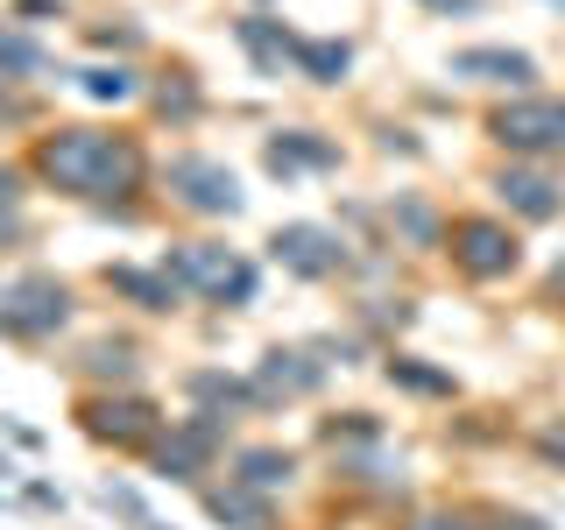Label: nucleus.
Masks as SVG:
<instances>
[{"instance_id":"nucleus-1","label":"nucleus","mask_w":565,"mask_h":530,"mask_svg":"<svg viewBox=\"0 0 565 530\" xmlns=\"http://www.w3.org/2000/svg\"><path fill=\"white\" fill-rule=\"evenodd\" d=\"M35 170L57 191H71V199H128V191H141V177H149V163H141V149L128 135H99V128L43 135Z\"/></svg>"},{"instance_id":"nucleus-2","label":"nucleus","mask_w":565,"mask_h":530,"mask_svg":"<svg viewBox=\"0 0 565 530\" xmlns=\"http://www.w3.org/2000/svg\"><path fill=\"white\" fill-rule=\"evenodd\" d=\"M163 276L184 283V290H205V297H234V305H247L255 297V262H241L234 247H212V241H184L163 255Z\"/></svg>"},{"instance_id":"nucleus-3","label":"nucleus","mask_w":565,"mask_h":530,"mask_svg":"<svg viewBox=\"0 0 565 530\" xmlns=\"http://www.w3.org/2000/svg\"><path fill=\"white\" fill-rule=\"evenodd\" d=\"M488 135L516 156H565V99H509L488 114Z\"/></svg>"},{"instance_id":"nucleus-4","label":"nucleus","mask_w":565,"mask_h":530,"mask_svg":"<svg viewBox=\"0 0 565 530\" xmlns=\"http://www.w3.org/2000/svg\"><path fill=\"white\" fill-rule=\"evenodd\" d=\"M71 318V290L57 276H22L0 290V332H14V340H50Z\"/></svg>"},{"instance_id":"nucleus-5","label":"nucleus","mask_w":565,"mask_h":530,"mask_svg":"<svg viewBox=\"0 0 565 530\" xmlns=\"http://www.w3.org/2000/svg\"><path fill=\"white\" fill-rule=\"evenodd\" d=\"M516 255H523V247H516V234H509L502 220H459L452 226V262L467 276H481V283L509 276V269H516Z\"/></svg>"},{"instance_id":"nucleus-6","label":"nucleus","mask_w":565,"mask_h":530,"mask_svg":"<svg viewBox=\"0 0 565 530\" xmlns=\"http://www.w3.org/2000/svg\"><path fill=\"white\" fill-rule=\"evenodd\" d=\"M170 191H177V205H191V212H241V184H234V170L226 163H212V156H177L170 163Z\"/></svg>"},{"instance_id":"nucleus-7","label":"nucleus","mask_w":565,"mask_h":530,"mask_svg":"<svg viewBox=\"0 0 565 530\" xmlns=\"http://www.w3.org/2000/svg\"><path fill=\"white\" fill-rule=\"evenodd\" d=\"M276 262L290 276H332L347 262V241L332 234V226H311V220H297V226H276Z\"/></svg>"},{"instance_id":"nucleus-8","label":"nucleus","mask_w":565,"mask_h":530,"mask_svg":"<svg viewBox=\"0 0 565 530\" xmlns=\"http://www.w3.org/2000/svg\"><path fill=\"white\" fill-rule=\"evenodd\" d=\"M85 432L93 438H114V446H149L156 438V403H141V396H85Z\"/></svg>"},{"instance_id":"nucleus-9","label":"nucleus","mask_w":565,"mask_h":530,"mask_svg":"<svg viewBox=\"0 0 565 530\" xmlns=\"http://www.w3.org/2000/svg\"><path fill=\"white\" fill-rule=\"evenodd\" d=\"M494 191H502L523 220H552V212L565 205V184H558V177H544V170H530V163H509L502 177H494Z\"/></svg>"},{"instance_id":"nucleus-10","label":"nucleus","mask_w":565,"mask_h":530,"mask_svg":"<svg viewBox=\"0 0 565 530\" xmlns=\"http://www.w3.org/2000/svg\"><path fill=\"white\" fill-rule=\"evenodd\" d=\"M452 71L459 78H481V85H530L537 78V64H530L523 50H459Z\"/></svg>"},{"instance_id":"nucleus-11","label":"nucleus","mask_w":565,"mask_h":530,"mask_svg":"<svg viewBox=\"0 0 565 530\" xmlns=\"http://www.w3.org/2000/svg\"><path fill=\"white\" fill-rule=\"evenodd\" d=\"M332 170L340 163V149H332V141H311V135H282V141H269V170L276 177H290V170Z\"/></svg>"},{"instance_id":"nucleus-12","label":"nucleus","mask_w":565,"mask_h":530,"mask_svg":"<svg viewBox=\"0 0 565 530\" xmlns=\"http://www.w3.org/2000/svg\"><path fill=\"white\" fill-rule=\"evenodd\" d=\"M205 509H212L220 523H241V530H276L269 502H262L255 488H220V495H205Z\"/></svg>"},{"instance_id":"nucleus-13","label":"nucleus","mask_w":565,"mask_h":530,"mask_svg":"<svg viewBox=\"0 0 565 530\" xmlns=\"http://www.w3.org/2000/svg\"><path fill=\"white\" fill-rule=\"evenodd\" d=\"M234 467H241V488H255V495H269V488L290 481V453H276V446H247Z\"/></svg>"},{"instance_id":"nucleus-14","label":"nucleus","mask_w":565,"mask_h":530,"mask_svg":"<svg viewBox=\"0 0 565 530\" xmlns=\"http://www.w3.org/2000/svg\"><path fill=\"white\" fill-rule=\"evenodd\" d=\"M114 290L135 297L141 311H170V305H177V283L156 276V269H114Z\"/></svg>"},{"instance_id":"nucleus-15","label":"nucleus","mask_w":565,"mask_h":530,"mask_svg":"<svg viewBox=\"0 0 565 530\" xmlns=\"http://www.w3.org/2000/svg\"><path fill=\"white\" fill-rule=\"evenodd\" d=\"M297 64H305L318 85H332V78L353 64V50H347V43H297Z\"/></svg>"},{"instance_id":"nucleus-16","label":"nucleus","mask_w":565,"mask_h":530,"mask_svg":"<svg viewBox=\"0 0 565 530\" xmlns=\"http://www.w3.org/2000/svg\"><path fill=\"white\" fill-rule=\"evenodd\" d=\"M262 375H269V389H311V382H318V368H305V353H282V347H276Z\"/></svg>"},{"instance_id":"nucleus-17","label":"nucleus","mask_w":565,"mask_h":530,"mask_svg":"<svg viewBox=\"0 0 565 530\" xmlns=\"http://www.w3.org/2000/svg\"><path fill=\"white\" fill-rule=\"evenodd\" d=\"M241 43H247V50H255V57H262V64H276V57H282V50H297V43H290V35H276L269 22H262V14H247V22H241Z\"/></svg>"},{"instance_id":"nucleus-18","label":"nucleus","mask_w":565,"mask_h":530,"mask_svg":"<svg viewBox=\"0 0 565 530\" xmlns=\"http://www.w3.org/2000/svg\"><path fill=\"white\" fill-rule=\"evenodd\" d=\"M78 85H85L93 99H128V93H135V78H128L120 64H114V71H106V64H99V71H78Z\"/></svg>"},{"instance_id":"nucleus-19","label":"nucleus","mask_w":565,"mask_h":530,"mask_svg":"<svg viewBox=\"0 0 565 530\" xmlns=\"http://www.w3.org/2000/svg\"><path fill=\"white\" fill-rule=\"evenodd\" d=\"M93 375L99 382H128L135 375V347H93Z\"/></svg>"},{"instance_id":"nucleus-20","label":"nucleus","mask_w":565,"mask_h":530,"mask_svg":"<svg viewBox=\"0 0 565 530\" xmlns=\"http://www.w3.org/2000/svg\"><path fill=\"white\" fill-rule=\"evenodd\" d=\"M43 57H35V43H22V35H0V71H14V78H22V71H35Z\"/></svg>"},{"instance_id":"nucleus-21","label":"nucleus","mask_w":565,"mask_h":530,"mask_svg":"<svg viewBox=\"0 0 565 530\" xmlns=\"http://www.w3.org/2000/svg\"><path fill=\"white\" fill-rule=\"evenodd\" d=\"M388 375H396V382H411V389H438V396L452 389V375H431V368H417V361H388Z\"/></svg>"},{"instance_id":"nucleus-22","label":"nucleus","mask_w":565,"mask_h":530,"mask_svg":"<svg viewBox=\"0 0 565 530\" xmlns=\"http://www.w3.org/2000/svg\"><path fill=\"white\" fill-rule=\"evenodd\" d=\"M156 99H163V114H199V93H191V85H163Z\"/></svg>"},{"instance_id":"nucleus-23","label":"nucleus","mask_w":565,"mask_h":530,"mask_svg":"<svg viewBox=\"0 0 565 530\" xmlns=\"http://www.w3.org/2000/svg\"><path fill=\"white\" fill-rule=\"evenodd\" d=\"M403 226H411L417 241H431V234H438V220H431V212H424V205H403Z\"/></svg>"},{"instance_id":"nucleus-24","label":"nucleus","mask_w":565,"mask_h":530,"mask_svg":"<svg viewBox=\"0 0 565 530\" xmlns=\"http://www.w3.org/2000/svg\"><path fill=\"white\" fill-rule=\"evenodd\" d=\"M537 453H544V459H552V467H565V424H552V432H544V438H537Z\"/></svg>"},{"instance_id":"nucleus-25","label":"nucleus","mask_w":565,"mask_h":530,"mask_svg":"<svg viewBox=\"0 0 565 530\" xmlns=\"http://www.w3.org/2000/svg\"><path fill=\"white\" fill-rule=\"evenodd\" d=\"M411 530H467V517H417Z\"/></svg>"},{"instance_id":"nucleus-26","label":"nucleus","mask_w":565,"mask_h":530,"mask_svg":"<svg viewBox=\"0 0 565 530\" xmlns=\"http://www.w3.org/2000/svg\"><path fill=\"white\" fill-rule=\"evenodd\" d=\"M0 241H22V220H14V205H0Z\"/></svg>"},{"instance_id":"nucleus-27","label":"nucleus","mask_w":565,"mask_h":530,"mask_svg":"<svg viewBox=\"0 0 565 530\" xmlns=\"http://www.w3.org/2000/svg\"><path fill=\"white\" fill-rule=\"evenodd\" d=\"M14 191H22V177H14V170H0V205H14Z\"/></svg>"},{"instance_id":"nucleus-28","label":"nucleus","mask_w":565,"mask_h":530,"mask_svg":"<svg viewBox=\"0 0 565 530\" xmlns=\"http://www.w3.org/2000/svg\"><path fill=\"white\" fill-rule=\"evenodd\" d=\"M502 530H552V523H537V517H502Z\"/></svg>"},{"instance_id":"nucleus-29","label":"nucleus","mask_w":565,"mask_h":530,"mask_svg":"<svg viewBox=\"0 0 565 530\" xmlns=\"http://www.w3.org/2000/svg\"><path fill=\"white\" fill-rule=\"evenodd\" d=\"M552 297H565V262H558V269H552Z\"/></svg>"},{"instance_id":"nucleus-30","label":"nucleus","mask_w":565,"mask_h":530,"mask_svg":"<svg viewBox=\"0 0 565 530\" xmlns=\"http://www.w3.org/2000/svg\"><path fill=\"white\" fill-rule=\"evenodd\" d=\"M558 8H565V0H558Z\"/></svg>"}]
</instances>
